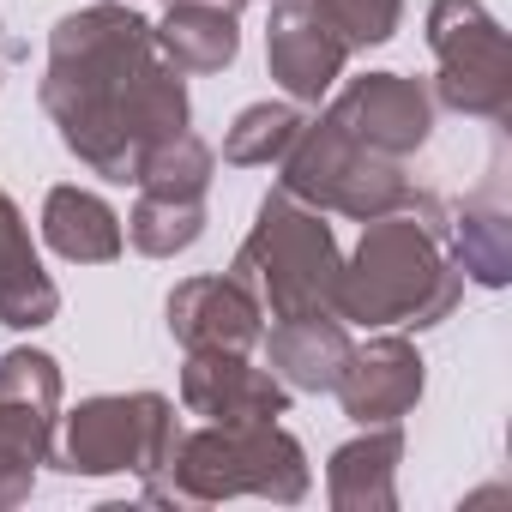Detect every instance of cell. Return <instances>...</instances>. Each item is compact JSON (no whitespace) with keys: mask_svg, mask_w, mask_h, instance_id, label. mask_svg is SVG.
<instances>
[{"mask_svg":"<svg viewBox=\"0 0 512 512\" xmlns=\"http://www.w3.org/2000/svg\"><path fill=\"white\" fill-rule=\"evenodd\" d=\"M37 97L61 145L103 181H133L139 157L193 121L187 79L157 55V37L133 0L79 7L49 31Z\"/></svg>","mask_w":512,"mask_h":512,"instance_id":"obj_1","label":"cell"},{"mask_svg":"<svg viewBox=\"0 0 512 512\" xmlns=\"http://www.w3.org/2000/svg\"><path fill=\"white\" fill-rule=\"evenodd\" d=\"M446 199L410 187L398 211L368 217L338 272L332 314L344 326H440L464 302V278L446 253Z\"/></svg>","mask_w":512,"mask_h":512,"instance_id":"obj_2","label":"cell"},{"mask_svg":"<svg viewBox=\"0 0 512 512\" xmlns=\"http://www.w3.org/2000/svg\"><path fill=\"white\" fill-rule=\"evenodd\" d=\"M308 452L290 428L278 422H205L193 434H175V452L163 458L157 476H145V500L151 506H217L235 494H260L272 506H296L308 500Z\"/></svg>","mask_w":512,"mask_h":512,"instance_id":"obj_3","label":"cell"},{"mask_svg":"<svg viewBox=\"0 0 512 512\" xmlns=\"http://www.w3.org/2000/svg\"><path fill=\"white\" fill-rule=\"evenodd\" d=\"M338 272H344V253H338L326 211L302 205L284 187H272L260 199V217H253L247 241L235 247V266H229V278H241L253 290L266 320L332 314Z\"/></svg>","mask_w":512,"mask_h":512,"instance_id":"obj_4","label":"cell"},{"mask_svg":"<svg viewBox=\"0 0 512 512\" xmlns=\"http://www.w3.org/2000/svg\"><path fill=\"white\" fill-rule=\"evenodd\" d=\"M175 404L163 392H97L55 422L49 464L67 476H157L175 452Z\"/></svg>","mask_w":512,"mask_h":512,"instance_id":"obj_5","label":"cell"},{"mask_svg":"<svg viewBox=\"0 0 512 512\" xmlns=\"http://www.w3.org/2000/svg\"><path fill=\"white\" fill-rule=\"evenodd\" d=\"M278 169H284V175H278V187H284V193H296V199H302V205H314V211L356 217V223L398 211V205H404V193H410L404 163L362 151V145H356L332 115L302 121V133L290 139V151L278 157Z\"/></svg>","mask_w":512,"mask_h":512,"instance_id":"obj_6","label":"cell"},{"mask_svg":"<svg viewBox=\"0 0 512 512\" xmlns=\"http://www.w3.org/2000/svg\"><path fill=\"white\" fill-rule=\"evenodd\" d=\"M428 49H434V103L470 121L512 115V55L506 31L482 0H434L428 7Z\"/></svg>","mask_w":512,"mask_h":512,"instance_id":"obj_7","label":"cell"},{"mask_svg":"<svg viewBox=\"0 0 512 512\" xmlns=\"http://www.w3.org/2000/svg\"><path fill=\"white\" fill-rule=\"evenodd\" d=\"M326 115H332L362 151L404 163V157H416V151L428 145V133H434V91H428L422 79H410V73H362V79H350V85L332 97Z\"/></svg>","mask_w":512,"mask_h":512,"instance_id":"obj_8","label":"cell"},{"mask_svg":"<svg viewBox=\"0 0 512 512\" xmlns=\"http://www.w3.org/2000/svg\"><path fill=\"white\" fill-rule=\"evenodd\" d=\"M181 410L199 422H223V428L278 422V416H290V386L272 368H253L235 350H187Z\"/></svg>","mask_w":512,"mask_h":512,"instance_id":"obj_9","label":"cell"},{"mask_svg":"<svg viewBox=\"0 0 512 512\" xmlns=\"http://www.w3.org/2000/svg\"><path fill=\"white\" fill-rule=\"evenodd\" d=\"M422 380L428 374H422V356L410 338H368V344H350L332 392L350 422L380 428V422H404L422 404Z\"/></svg>","mask_w":512,"mask_h":512,"instance_id":"obj_10","label":"cell"},{"mask_svg":"<svg viewBox=\"0 0 512 512\" xmlns=\"http://www.w3.org/2000/svg\"><path fill=\"white\" fill-rule=\"evenodd\" d=\"M169 338L181 350H235L247 356L266 338V314L241 278H187L169 290Z\"/></svg>","mask_w":512,"mask_h":512,"instance_id":"obj_11","label":"cell"},{"mask_svg":"<svg viewBox=\"0 0 512 512\" xmlns=\"http://www.w3.org/2000/svg\"><path fill=\"white\" fill-rule=\"evenodd\" d=\"M350 49L320 25L308 0H272V25H266V67L284 85L290 103H320L344 79Z\"/></svg>","mask_w":512,"mask_h":512,"instance_id":"obj_12","label":"cell"},{"mask_svg":"<svg viewBox=\"0 0 512 512\" xmlns=\"http://www.w3.org/2000/svg\"><path fill=\"white\" fill-rule=\"evenodd\" d=\"M398 464H404V428L380 422L344 440L326 464V500L338 512H392L398 506Z\"/></svg>","mask_w":512,"mask_h":512,"instance_id":"obj_13","label":"cell"},{"mask_svg":"<svg viewBox=\"0 0 512 512\" xmlns=\"http://www.w3.org/2000/svg\"><path fill=\"white\" fill-rule=\"evenodd\" d=\"M61 314V290L37 260V241L25 211L13 205V193L0 187V326L13 332H37Z\"/></svg>","mask_w":512,"mask_h":512,"instance_id":"obj_14","label":"cell"},{"mask_svg":"<svg viewBox=\"0 0 512 512\" xmlns=\"http://www.w3.org/2000/svg\"><path fill=\"white\" fill-rule=\"evenodd\" d=\"M260 344L272 356V374L290 392H332V380L350 356V326L338 314H296V320H272V332Z\"/></svg>","mask_w":512,"mask_h":512,"instance_id":"obj_15","label":"cell"},{"mask_svg":"<svg viewBox=\"0 0 512 512\" xmlns=\"http://www.w3.org/2000/svg\"><path fill=\"white\" fill-rule=\"evenodd\" d=\"M43 241L61 253L67 266H109V260H121L127 229H121V217H115L97 193H85V187H55V193L43 199Z\"/></svg>","mask_w":512,"mask_h":512,"instance_id":"obj_16","label":"cell"},{"mask_svg":"<svg viewBox=\"0 0 512 512\" xmlns=\"http://www.w3.org/2000/svg\"><path fill=\"white\" fill-rule=\"evenodd\" d=\"M446 253L458 278L482 284V290H506L512 284V217L494 193L482 199H464L452 217H446Z\"/></svg>","mask_w":512,"mask_h":512,"instance_id":"obj_17","label":"cell"},{"mask_svg":"<svg viewBox=\"0 0 512 512\" xmlns=\"http://www.w3.org/2000/svg\"><path fill=\"white\" fill-rule=\"evenodd\" d=\"M55 422H61V410L31 404L19 392H0V512L31 500L37 470L55 452Z\"/></svg>","mask_w":512,"mask_h":512,"instance_id":"obj_18","label":"cell"},{"mask_svg":"<svg viewBox=\"0 0 512 512\" xmlns=\"http://www.w3.org/2000/svg\"><path fill=\"white\" fill-rule=\"evenodd\" d=\"M157 37V55L187 79V73H223L235 67L241 55V31H235V13H217V7H187V0H169L163 25H151Z\"/></svg>","mask_w":512,"mask_h":512,"instance_id":"obj_19","label":"cell"},{"mask_svg":"<svg viewBox=\"0 0 512 512\" xmlns=\"http://www.w3.org/2000/svg\"><path fill=\"white\" fill-rule=\"evenodd\" d=\"M211 175H217L211 145H205L193 127H181V133H169L163 145H151V151L139 157L133 187H139V193H163V199H205V193H211Z\"/></svg>","mask_w":512,"mask_h":512,"instance_id":"obj_20","label":"cell"},{"mask_svg":"<svg viewBox=\"0 0 512 512\" xmlns=\"http://www.w3.org/2000/svg\"><path fill=\"white\" fill-rule=\"evenodd\" d=\"M205 235V199H163V193H139L133 217H127V241L145 260H175Z\"/></svg>","mask_w":512,"mask_h":512,"instance_id":"obj_21","label":"cell"},{"mask_svg":"<svg viewBox=\"0 0 512 512\" xmlns=\"http://www.w3.org/2000/svg\"><path fill=\"white\" fill-rule=\"evenodd\" d=\"M302 133V109L296 103H247L235 115V127L223 133V163L235 169H272L290 139Z\"/></svg>","mask_w":512,"mask_h":512,"instance_id":"obj_22","label":"cell"},{"mask_svg":"<svg viewBox=\"0 0 512 512\" xmlns=\"http://www.w3.org/2000/svg\"><path fill=\"white\" fill-rule=\"evenodd\" d=\"M308 7L320 13V25H326L350 55L392 43L398 25H404V0H308Z\"/></svg>","mask_w":512,"mask_h":512,"instance_id":"obj_23","label":"cell"},{"mask_svg":"<svg viewBox=\"0 0 512 512\" xmlns=\"http://www.w3.org/2000/svg\"><path fill=\"white\" fill-rule=\"evenodd\" d=\"M187 7H217V13H241L247 0H187Z\"/></svg>","mask_w":512,"mask_h":512,"instance_id":"obj_24","label":"cell"}]
</instances>
